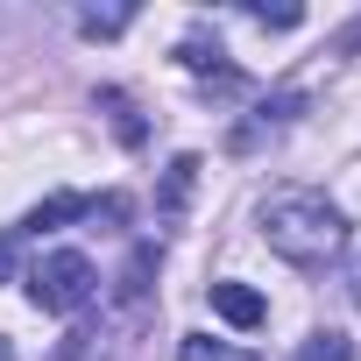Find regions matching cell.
<instances>
[{"label":"cell","instance_id":"52a82bcc","mask_svg":"<svg viewBox=\"0 0 361 361\" xmlns=\"http://www.w3.org/2000/svg\"><path fill=\"white\" fill-rule=\"evenodd\" d=\"M192 177H199V156H177V163H170V185H163V213H177V206L192 199Z\"/></svg>","mask_w":361,"mask_h":361},{"label":"cell","instance_id":"30bf717a","mask_svg":"<svg viewBox=\"0 0 361 361\" xmlns=\"http://www.w3.org/2000/svg\"><path fill=\"white\" fill-rule=\"evenodd\" d=\"M99 106L114 114V128H121V142H142V121H135V106H128V92H99Z\"/></svg>","mask_w":361,"mask_h":361},{"label":"cell","instance_id":"277c9868","mask_svg":"<svg viewBox=\"0 0 361 361\" xmlns=\"http://www.w3.org/2000/svg\"><path fill=\"white\" fill-rule=\"evenodd\" d=\"M177 64H185V71H213L220 85H234V71H227V50H220V36H206V29H192L185 43H177Z\"/></svg>","mask_w":361,"mask_h":361},{"label":"cell","instance_id":"8fae6325","mask_svg":"<svg viewBox=\"0 0 361 361\" xmlns=\"http://www.w3.org/2000/svg\"><path fill=\"white\" fill-rule=\"evenodd\" d=\"M128 22H135L128 8H106V15H78V29H85V36H121Z\"/></svg>","mask_w":361,"mask_h":361},{"label":"cell","instance_id":"3957f363","mask_svg":"<svg viewBox=\"0 0 361 361\" xmlns=\"http://www.w3.org/2000/svg\"><path fill=\"white\" fill-rule=\"evenodd\" d=\"M213 312L227 319V326H262L269 319V305H262V290H248V283H213Z\"/></svg>","mask_w":361,"mask_h":361},{"label":"cell","instance_id":"ba28073f","mask_svg":"<svg viewBox=\"0 0 361 361\" xmlns=\"http://www.w3.org/2000/svg\"><path fill=\"white\" fill-rule=\"evenodd\" d=\"M149 276H156V248L142 241V248H135V262H128V276H121V305H135V298L149 290Z\"/></svg>","mask_w":361,"mask_h":361},{"label":"cell","instance_id":"e0dca14e","mask_svg":"<svg viewBox=\"0 0 361 361\" xmlns=\"http://www.w3.org/2000/svg\"><path fill=\"white\" fill-rule=\"evenodd\" d=\"M354 298H361V276H354Z\"/></svg>","mask_w":361,"mask_h":361},{"label":"cell","instance_id":"9c48e42d","mask_svg":"<svg viewBox=\"0 0 361 361\" xmlns=\"http://www.w3.org/2000/svg\"><path fill=\"white\" fill-rule=\"evenodd\" d=\"M298 361H354V340H347V333H312V340L298 347Z\"/></svg>","mask_w":361,"mask_h":361},{"label":"cell","instance_id":"4fadbf2b","mask_svg":"<svg viewBox=\"0 0 361 361\" xmlns=\"http://www.w3.org/2000/svg\"><path fill=\"white\" fill-rule=\"evenodd\" d=\"M57 361H92V354H85V333H71V340L57 347Z\"/></svg>","mask_w":361,"mask_h":361},{"label":"cell","instance_id":"7a4b0ae2","mask_svg":"<svg viewBox=\"0 0 361 361\" xmlns=\"http://www.w3.org/2000/svg\"><path fill=\"white\" fill-rule=\"evenodd\" d=\"M92 262L78 255V248H57V255H43L36 262V276H29V298H36V312H85L92 305Z\"/></svg>","mask_w":361,"mask_h":361},{"label":"cell","instance_id":"7c38bea8","mask_svg":"<svg viewBox=\"0 0 361 361\" xmlns=\"http://www.w3.org/2000/svg\"><path fill=\"white\" fill-rule=\"evenodd\" d=\"M248 22H255V29H298L305 15H298V8H248Z\"/></svg>","mask_w":361,"mask_h":361},{"label":"cell","instance_id":"5b68a950","mask_svg":"<svg viewBox=\"0 0 361 361\" xmlns=\"http://www.w3.org/2000/svg\"><path fill=\"white\" fill-rule=\"evenodd\" d=\"M64 220H92V199H85V192H57V199H43V206L29 213V234L64 227Z\"/></svg>","mask_w":361,"mask_h":361},{"label":"cell","instance_id":"6da1fadb","mask_svg":"<svg viewBox=\"0 0 361 361\" xmlns=\"http://www.w3.org/2000/svg\"><path fill=\"white\" fill-rule=\"evenodd\" d=\"M262 241H269L283 262H298V269H326V262L347 248V220H340V206H333L326 192L283 185V192L262 199Z\"/></svg>","mask_w":361,"mask_h":361},{"label":"cell","instance_id":"2e32d148","mask_svg":"<svg viewBox=\"0 0 361 361\" xmlns=\"http://www.w3.org/2000/svg\"><path fill=\"white\" fill-rule=\"evenodd\" d=\"M0 361H15V347H8V340H0Z\"/></svg>","mask_w":361,"mask_h":361},{"label":"cell","instance_id":"5bb4252c","mask_svg":"<svg viewBox=\"0 0 361 361\" xmlns=\"http://www.w3.org/2000/svg\"><path fill=\"white\" fill-rule=\"evenodd\" d=\"M15 276V234H0V283Z\"/></svg>","mask_w":361,"mask_h":361},{"label":"cell","instance_id":"8992f818","mask_svg":"<svg viewBox=\"0 0 361 361\" xmlns=\"http://www.w3.org/2000/svg\"><path fill=\"white\" fill-rule=\"evenodd\" d=\"M177 361H255V354L227 347V340H206V333H185V340H177Z\"/></svg>","mask_w":361,"mask_h":361},{"label":"cell","instance_id":"9a60e30c","mask_svg":"<svg viewBox=\"0 0 361 361\" xmlns=\"http://www.w3.org/2000/svg\"><path fill=\"white\" fill-rule=\"evenodd\" d=\"M333 50H340V57H354V50H361V22H354V29H347V36H340Z\"/></svg>","mask_w":361,"mask_h":361}]
</instances>
